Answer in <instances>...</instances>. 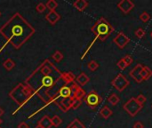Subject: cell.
Listing matches in <instances>:
<instances>
[{
  "instance_id": "6da1fadb",
  "label": "cell",
  "mask_w": 152,
  "mask_h": 128,
  "mask_svg": "<svg viewBox=\"0 0 152 128\" xmlns=\"http://www.w3.org/2000/svg\"><path fill=\"white\" fill-rule=\"evenodd\" d=\"M24 83L28 86L35 95H37L44 102L45 106L35 111L28 117L31 118L33 116L40 112L50 104L58 102V94L60 89L69 85L64 79L63 72H61L49 59H45L39 66L25 79Z\"/></svg>"
},
{
  "instance_id": "7a4b0ae2",
  "label": "cell",
  "mask_w": 152,
  "mask_h": 128,
  "mask_svg": "<svg viewBox=\"0 0 152 128\" xmlns=\"http://www.w3.org/2000/svg\"><path fill=\"white\" fill-rule=\"evenodd\" d=\"M34 27L20 13L15 12L1 28L0 34L15 49H20L35 34Z\"/></svg>"
},
{
  "instance_id": "3957f363",
  "label": "cell",
  "mask_w": 152,
  "mask_h": 128,
  "mask_svg": "<svg viewBox=\"0 0 152 128\" xmlns=\"http://www.w3.org/2000/svg\"><path fill=\"white\" fill-rule=\"evenodd\" d=\"M34 92L32 89L27 86L25 83H20L18 84L10 93L9 97L17 104L18 108L12 112V115H15L20 108H22L33 96Z\"/></svg>"
},
{
  "instance_id": "277c9868",
  "label": "cell",
  "mask_w": 152,
  "mask_h": 128,
  "mask_svg": "<svg viewBox=\"0 0 152 128\" xmlns=\"http://www.w3.org/2000/svg\"><path fill=\"white\" fill-rule=\"evenodd\" d=\"M91 30L95 34V37L101 41H105L111 33L114 32V27L103 17L100 18L94 26H92Z\"/></svg>"
},
{
  "instance_id": "5b68a950",
  "label": "cell",
  "mask_w": 152,
  "mask_h": 128,
  "mask_svg": "<svg viewBox=\"0 0 152 128\" xmlns=\"http://www.w3.org/2000/svg\"><path fill=\"white\" fill-rule=\"evenodd\" d=\"M123 109L129 114V116L134 118L142 110V105L137 102L136 98L132 97L123 105Z\"/></svg>"
},
{
  "instance_id": "8992f818",
  "label": "cell",
  "mask_w": 152,
  "mask_h": 128,
  "mask_svg": "<svg viewBox=\"0 0 152 128\" xmlns=\"http://www.w3.org/2000/svg\"><path fill=\"white\" fill-rule=\"evenodd\" d=\"M84 99L86 103L92 109H95L102 102V98L101 97V95L94 90L89 92Z\"/></svg>"
},
{
  "instance_id": "52a82bcc",
  "label": "cell",
  "mask_w": 152,
  "mask_h": 128,
  "mask_svg": "<svg viewBox=\"0 0 152 128\" xmlns=\"http://www.w3.org/2000/svg\"><path fill=\"white\" fill-rule=\"evenodd\" d=\"M112 86L118 90V92H123L128 86H129V80L126 78V76H124L122 73H119L112 81H111Z\"/></svg>"
},
{
  "instance_id": "ba28073f",
  "label": "cell",
  "mask_w": 152,
  "mask_h": 128,
  "mask_svg": "<svg viewBox=\"0 0 152 128\" xmlns=\"http://www.w3.org/2000/svg\"><path fill=\"white\" fill-rule=\"evenodd\" d=\"M113 42L115 43V45H116L118 48L123 49V48H125V47L127 45V44L130 42V38H129L125 33L119 32V33L114 37Z\"/></svg>"
},
{
  "instance_id": "9c48e42d",
  "label": "cell",
  "mask_w": 152,
  "mask_h": 128,
  "mask_svg": "<svg viewBox=\"0 0 152 128\" xmlns=\"http://www.w3.org/2000/svg\"><path fill=\"white\" fill-rule=\"evenodd\" d=\"M143 69V65L141 63L136 64V66L129 72L130 77H132V78H134L137 83H142L143 80L141 77V72Z\"/></svg>"
},
{
  "instance_id": "30bf717a",
  "label": "cell",
  "mask_w": 152,
  "mask_h": 128,
  "mask_svg": "<svg viewBox=\"0 0 152 128\" xmlns=\"http://www.w3.org/2000/svg\"><path fill=\"white\" fill-rule=\"evenodd\" d=\"M118 7L125 13H129L134 7V3L131 0H122L118 4Z\"/></svg>"
},
{
  "instance_id": "8fae6325",
  "label": "cell",
  "mask_w": 152,
  "mask_h": 128,
  "mask_svg": "<svg viewBox=\"0 0 152 128\" xmlns=\"http://www.w3.org/2000/svg\"><path fill=\"white\" fill-rule=\"evenodd\" d=\"M45 20L51 24V25H54L56 24L60 20H61V15L55 12V11H53V12H49L46 15H45Z\"/></svg>"
},
{
  "instance_id": "7c38bea8",
  "label": "cell",
  "mask_w": 152,
  "mask_h": 128,
  "mask_svg": "<svg viewBox=\"0 0 152 128\" xmlns=\"http://www.w3.org/2000/svg\"><path fill=\"white\" fill-rule=\"evenodd\" d=\"M90 81V78L84 72L80 73L77 78H76V83L79 85V86H86L88 82Z\"/></svg>"
},
{
  "instance_id": "4fadbf2b",
  "label": "cell",
  "mask_w": 152,
  "mask_h": 128,
  "mask_svg": "<svg viewBox=\"0 0 152 128\" xmlns=\"http://www.w3.org/2000/svg\"><path fill=\"white\" fill-rule=\"evenodd\" d=\"M38 126H40L42 128H51L53 127L51 118L48 116H44L39 121H38Z\"/></svg>"
},
{
  "instance_id": "5bb4252c",
  "label": "cell",
  "mask_w": 152,
  "mask_h": 128,
  "mask_svg": "<svg viewBox=\"0 0 152 128\" xmlns=\"http://www.w3.org/2000/svg\"><path fill=\"white\" fill-rule=\"evenodd\" d=\"M88 2L86 0H77L73 3V6L80 12L84 11L88 6Z\"/></svg>"
},
{
  "instance_id": "9a60e30c",
  "label": "cell",
  "mask_w": 152,
  "mask_h": 128,
  "mask_svg": "<svg viewBox=\"0 0 152 128\" xmlns=\"http://www.w3.org/2000/svg\"><path fill=\"white\" fill-rule=\"evenodd\" d=\"M141 77L142 80H148L152 77V70L148 66H143V69L141 72Z\"/></svg>"
},
{
  "instance_id": "2e32d148",
  "label": "cell",
  "mask_w": 152,
  "mask_h": 128,
  "mask_svg": "<svg viewBox=\"0 0 152 128\" xmlns=\"http://www.w3.org/2000/svg\"><path fill=\"white\" fill-rule=\"evenodd\" d=\"M100 114H101V116H102L103 118L108 119V118L113 114V112H112V110H111L108 106H103V107L101 109V110H100Z\"/></svg>"
},
{
  "instance_id": "e0dca14e",
  "label": "cell",
  "mask_w": 152,
  "mask_h": 128,
  "mask_svg": "<svg viewBox=\"0 0 152 128\" xmlns=\"http://www.w3.org/2000/svg\"><path fill=\"white\" fill-rule=\"evenodd\" d=\"M3 66H4V68L7 70V71H10V70H12L14 67H15V62L12 60V59H7V60H5L4 62H3Z\"/></svg>"
},
{
  "instance_id": "ac0fdd59",
  "label": "cell",
  "mask_w": 152,
  "mask_h": 128,
  "mask_svg": "<svg viewBox=\"0 0 152 128\" xmlns=\"http://www.w3.org/2000/svg\"><path fill=\"white\" fill-rule=\"evenodd\" d=\"M63 76H64V79L69 83H73L75 82L76 80V76L74 73H72L71 71H69V72H63Z\"/></svg>"
},
{
  "instance_id": "d6986e66",
  "label": "cell",
  "mask_w": 152,
  "mask_h": 128,
  "mask_svg": "<svg viewBox=\"0 0 152 128\" xmlns=\"http://www.w3.org/2000/svg\"><path fill=\"white\" fill-rule=\"evenodd\" d=\"M86 91L81 87V86H79L77 89V91H76V93H75V99H78V100H83L85 97H86Z\"/></svg>"
},
{
  "instance_id": "ffe728a7",
  "label": "cell",
  "mask_w": 152,
  "mask_h": 128,
  "mask_svg": "<svg viewBox=\"0 0 152 128\" xmlns=\"http://www.w3.org/2000/svg\"><path fill=\"white\" fill-rule=\"evenodd\" d=\"M45 6H46V9L49 10V12H53V11H55V9L58 7V3L55 0H49L45 4Z\"/></svg>"
},
{
  "instance_id": "44dd1931",
  "label": "cell",
  "mask_w": 152,
  "mask_h": 128,
  "mask_svg": "<svg viewBox=\"0 0 152 128\" xmlns=\"http://www.w3.org/2000/svg\"><path fill=\"white\" fill-rule=\"evenodd\" d=\"M119 101H120V99H119V97H118L116 94H112L108 98L109 103H110V104L113 105V106H116V105L119 102Z\"/></svg>"
},
{
  "instance_id": "7402d4cb",
  "label": "cell",
  "mask_w": 152,
  "mask_h": 128,
  "mask_svg": "<svg viewBox=\"0 0 152 128\" xmlns=\"http://www.w3.org/2000/svg\"><path fill=\"white\" fill-rule=\"evenodd\" d=\"M51 121H52V125H53V127H60V126L61 125V123H62L61 118L58 115H54V116L51 118Z\"/></svg>"
},
{
  "instance_id": "603a6c76",
  "label": "cell",
  "mask_w": 152,
  "mask_h": 128,
  "mask_svg": "<svg viewBox=\"0 0 152 128\" xmlns=\"http://www.w3.org/2000/svg\"><path fill=\"white\" fill-rule=\"evenodd\" d=\"M52 59L55 61V62H60L62 61L63 59V54L60 52V51H55L53 55H52Z\"/></svg>"
},
{
  "instance_id": "cb8c5ba5",
  "label": "cell",
  "mask_w": 152,
  "mask_h": 128,
  "mask_svg": "<svg viewBox=\"0 0 152 128\" xmlns=\"http://www.w3.org/2000/svg\"><path fill=\"white\" fill-rule=\"evenodd\" d=\"M87 67H88L89 70H91V71H95V70L99 68V63H98L96 61L93 60V61H91L88 62Z\"/></svg>"
},
{
  "instance_id": "d4e9b609",
  "label": "cell",
  "mask_w": 152,
  "mask_h": 128,
  "mask_svg": "<svg viewBox=\"0 0 152 128\" xmlns=\"http://www.w3.org/2000/svg\"><path fill=\"white\" fill-rule=\"evenodd\" d=\"M82 104V100H78V99H74L71 102V105H70V109L72 110H77Z\"/></svg>"
},
{
  "instance_id": "484cf974",
  "label": "cell",
  "mask_w": 152,
  "mask_h": 128,
  "mask_svg": "<svg viewBox=\"0 0 152 128\" xmlns=\"http://www.w3.org/2000/svg\"><path fill=\"white\" fill-rule=\"evenodd\" d=\"M140 20L142 21V22H147L151 20V14L147 12H143L141 13L140 15Z\"/></svg>"
},
{
  "instance_id": "4316f807",
  "label": "cell",
  "mask_w": 152,
  "mask_h": 128,
  "mask_svg": "<svg viewBox=\"0 0 152 128\" xmlns=\"http://www.w3.org/2000/svg\"><path fill=\"white\" fill-rule=\"evenodd\" d=\"M122 59L124 60V61H125V63L126 64V66H127V67H128V66H130V65L134 62V59H133V57H132L130 54H126V55H125Z\"/></svg>"
},
{
  "instance_id": "83f0119b",
  "label": "cell",
  "mask_w": 152,
  "mask_h": 128,
  "mask_svg": "<svg viewBox=\"0 0 152 128\" xmlns=\"http://www.w3.org/2000/svg\"><path fill=\"white\" fill-rule=\"evenodd\" d=\"M36 10H37V12H39V13L44 12L46 10L45 4H44V3H38V4H37V6H36Z\"/></svg>"
},
{
  "instance_id": "f1b7e54d",
  "label": "cell",
  "mask_w": 152,
  "mask_h": 128,
  "mask_svg": "<svg viewBox=\"0 0 152 128\" xmlns=\"http://www.w3.org/2000/svg\"><path fill=\"white\" fill-rule=\"evenodd\" d=\"M71 125H73V126H75L77 128H86L85 127V125L78 119V118H75V119H73V121H71V123H70Z\"/></svg>"
},
{
  "instance_id": "f546056e",
  "label": "cell",
  "mask_w": 152,
  "mask_h": 128,
  "mask_svg": "<svg viewBox=\"0 0 152 128\" xmlns=\"http://www.w3.org/2000/svg\"><path fill=\"white\" fill-rule=\"evenodd\" d=\"M135 36L138 38H142L145 36V30L142 28H139L135 30Z\"/></svg>"
},
{
  "instance_id": "4dcf8cb0",
  "label": "cell",
  "mask_w": 152,
  "mask_h": 128,
  "mask_svg": "<svg viewBox=\"0 0 152 128\" xmlns=\"http://www.w3.org/2000/svg\"><path fill=\"white\" fill-rule=\"evenodd\" d=\"M117 65H118V67L121 70H125V69L127 68V66H126V64L125 63V61H124L123 59H120V60L118 61Z\"/></svg>"
},
{
  "instance_id": "1f68e13d",
  "label": "cell",
  "mask_w": 152,
  "mask_h": 128,
  "mask_svg": "<svg viewBox=\"0 0 152 128\" xmlns=\"http://www.w3.org/2000/svg\"><path fill=\"white\" fill-rule=\"evenodd\" d=\"M136 100H137V102H138L140 104H142V105H143V103L146 102V101H147L146 97H145L144 95H142V94H139V95L136 97Z\"/></svg>"
},
{
  "instance_id": "d6a6232c",
  "label": "cell",
  "mask_w": 152,
  "mask_h": 128,
  "mask_svg": "<svg viewBox=\"0 0 152 128\" xmlns=\"http://www.w3.org/2000/svg\"><path fill=\"white\" fill-rule=\"evenodd\" d=\"M18 128H29V126L27 123H25V122H20L18 125Z\"/></svg>"
},
{
  "instance_id": "836d02e7",
  "label": "cell",
  "mask_w": 152,
  "mask_h": 128,
  "mask_svg": "<svg viewBox=\"0 0 152 128\" xmlns=\"http://www.w3.org/2000/svg\"><path fill=\"white\" fill-rule=\"evenodd\" d=\"M134 128H143V125H142V122H135L134 123Z\"/></svg>"
},
{
  "instance_id": "e575fe53",
  "label": "cell",
  "mask_w": 152,
  "mask_h": 128,
  "mask_svg": "<svg viewBox=\"0 0 152 128\" xmlns=\"http://www.w3.org/2000/svg\"><path fill=\"white\" fill-rule=\"evenodd\" d=\"M4 110H3V109L0 107V118H1V117L4 115Z\"/></svg>"
},
{
  "instance_id": "d590c367",
  "label": "cell",
  "mask_w": 152,
  "mask_h": 128,
  "mask_svg": "<svg viewBox=\"0 0 152 128\" xmlns=\"http://www.w3.org/2000/svg\"><path fill=\"white\" fill-rule=\"evenodd\" d=\"M67 128H77L75 126H73V125H71V124H69L68 127H67Z\"/></svg>"
},
{
  "instance_id": "8d00e7d4",
  "label": "cell",
  "mask_w": 152,
  "mask_h": 128,
  "mask_svg": "<svg viewBox=\"0 0 152 128\" xmlns=\"http://www.w3.org/2000/svg\"><path fill=\"white\" fill-rule=\"evenodd\" d=\"M35 128H42V127H41L40 126H38V125H37V127H35Z\"/></svg>"
},
{
  "instance_id": "74e56055",
  "label": "cell",
  "mask_w": 152,
  "mask_h": 128,
  "mask_svg": "<svg viewBox=\"0 0 152 128\" xmlns=\"http://www.w3.org/2000/svg\"><path fill=\"white\" fill-rule=\"evenodd\" d=\"M2 123H3V120H2V119H1V118H0V125H1Z\"/></svg>"
},
{
  "instance_id": "f35d334b",
  "label": "cell",
  "mask_w": 152,
  "mask_h": 128,
  "mask_svg": "<svg viewBox=\"0 0 152 128\" xmlns=\"http://www.w3.org/2000/svg\"><path fill=\"white\" fill-rule=\"evenodd\" d=\"M151 38H152V32L151 33Z\"/></svg>"
},
{
  "instance_id": "ab89813d",
  "label": "cell",
  "mask_w": 152,
  "mask_h": 128,
  "mask_svg": "<svg viewBox=\"0 0 152 128\" xmlns=\"http://www.w3.org/2000/svg\"><path fill=\"white\" fill-rule=\"evenodd\" d=\"M0 16H1V12H0Z\"/></svg>"
},
{
  "instance_id": "60d3db41",
  "label": "cell",
  "mask_w": 152,
  "mask_h": 128,
  "mask_svg": "<svg viewBox=\"0 0 152 128\" xmlns=\"http://www.w3.org/2000/svg\"><path fill=\"white\" fill-rule=\"evenodd\" d=\"M0 128H1V127H0Z\"/></svg>"
},
{
  "instance_id": "b9f144b4",
  "label": "cell",
  "mask_w": 152,
  "mask_h": 128,
  "mask_svg": "<svg viewBox=\"0 0 152 128\" xmlns=\"http://www.w3.org/2000/svg\"><path fill=\"white\" fill-rule=\"evenodd\" d=\"M151 107H152V106H151Z\"/></svg>"
}]
</instances>
